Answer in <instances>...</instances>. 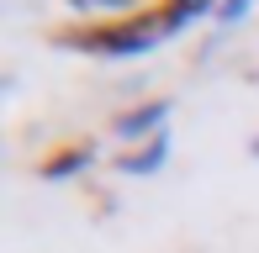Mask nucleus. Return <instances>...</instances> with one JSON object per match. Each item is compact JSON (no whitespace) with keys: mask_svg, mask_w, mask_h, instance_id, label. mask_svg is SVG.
<instances>
[{"mask_svg":"<svg viewBox=\"0 0 259 253\" xmlns=\"http://www.w3.org/2000/svg\"><path fill=\"white\" fill-rule=\"evenodd\" d=\"M159 42H164L159 21H138V27H116V32H90V37H79V48L96 58H143Z\"/></svg>","mask_w":259,"mask_h":253,"instance_id":"nucleus-1","label":"nucleus"},{"mask_svg":"<svg viewBox=\"0 0 259 253\" xmlns=\"http://www.w3.org/2000/svg\"><path fill=\"white\" fill-rule=\"evenodd\" d=\"M169 111H175V95H159V100H143V106L122 111V116L111 121V132L122 137V143H138V137H159V126L169 121Z\"/></svg>","mask_w":259,"mask_h":253,"instance_id":"nucleus-2","label":"nucleus"},{"mask_svg":"<svg viewBox=\"0 0 259 253\" xmlns=\"http://www.w3.org/2000/svg\"><path fill=\"white\" fill-rule=\"evenodd\" d=\"M164 164H169V132L148 137V143H143V148H133V153H122L116 174H133V179H143V174H159Z\"/></svg>","mask_w":259,"mask_h":253,"instance_id":"nucleus-3","label":"nucleus"},{"mask_svg":"<svg viewBox=\"0 0 259 253\" xmlns=\"http://www.w3.org/2000/svg\"><path fill=\"white\" fill-rule=\"evenodd\" d=\"M90 158H96V148H90V143H74V148H64L58 158L42 164V179H69V174H79V169H90Z\"/></svg>","mask_w":259,"mask_h":253,"instance_id":"nucleus-4","label":"nucleus"},{"mask_svg":"<svg viewBox=\"0 0 259 253\" xmlns=\"http://www.w3.org/2000/svg\"><path fill=\"white\" fill-rule=\"evenodd\" d=\"M64 6L79 11V16H127L133 0H64Z\"/></svg>","mask_w":259,"mask_h":253,"instance_id":"nucleus-5","label":"nucleus"},{"mask_svg":"<svg viewBox=\"0 0 259 253\" xmlns=\"http://www.w3.org/2000/svg\"><path fill=\"white\" fill-rule=\"evenodd\" d=\"M249 11H254V0H222V6L211 11V27H238Z\"/></svg>","mask_w":259,"mask_h":253,"instance_id":"nucleus-6","label":"nucleus"},{"mask_svg":"<svg viewBox=\"0 0 259 253\" xmlns=\"http://www.w3.org/2000/svg\"><path fill=\"white\" fill-rule=\"evenodd\" d=\"M249 153H254V158H259V137H254V143H249Z\"/></svg>","mask_w":259,"mask_h":253,"instance_id":"nucleus-7","label":"nucleus"}]
</instances>
